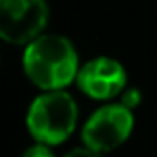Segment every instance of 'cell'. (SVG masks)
I'll return each mask as SVG.
<instances>
[{
  "label": "cell",
  "mask_w": 157,
  "mask_h": 157,
  "mask_svg": "<svg viewBox=\"0 0 157 157\" xmlns=\"http://www.w3.org/2000/svg\"><path fill=\"white\" fill-rule=\"evenodd\" d=\"M22 68L36 88L56 92L76 82L82 66L76 48L68 38L58 34H42L26 44Z\"/></svg>",
  "instance_id": "6da1fadb"
},
{
  "label": "cell",
  "mask_w": 157,
  "mask_h": 157,
  "mask_svg": "<svg viewBox=\"0 0 157 157\" xmlns=\"http://www.w3.org/2000/svg\"><path fill=\"white\" fill-rule=\"evenodd\" d=\"M78 125L76 100L64 90L44 92L28 107L26 127L30 135L44 145H60Z\"/></svg>",
  "instance_id": "7a4b0ae2"
},
{
  "label": "cell",
  "mask_w": 157,
  "mask_h": 157,
  "mask_svg": "<svg viewBox=\"0 0 157 157\" xmlns=\"http://www.w3.org/2000/svg\"><path fill=\"white\" fill-rule=\"evenodd\" d=\"M131 131H133V111L121 101L105 104L94 111L84 123L82 141L86 147L98 153H107L125 143Z\"/></svg>",
  "instance_id": "3957f363"
},
{
  "label": "cell",
  "mask_w": 157,
  "mask_h": 157,
  "mask_svg": "<svg viewBox=\"0 0 157 157\" xmlns=\"http://www.w3.org/2000/svg\"><path fill=\"white\" fill-rule=\"evenodd\" d=\"M50 8L46 0H0V36L8 44H30L42 36Z\"/></svg>",
  "instance_id": "277c9868"
},
{
  "label": "cell",
  "mask_w": 157,
  "mask_h": 157,
  "mask_svg": "<svg viewBox=\"0 0 157 157\" xmlns=\"http://www.w3.org/2000/svg\"><path fill=\"white\" fill-rule=\"evenodd\" d=\"M76 84L88 98L107 101L115 96H121L127 88V72L113 58L98 56L80 68Z\"/></svg>",
  "instance_id": "5b68a950"
},
{
  "label": "cell",
  "mask_w": 157,
  "mask_h": 157,
  "mask_svg": "<svg viewBox=\"0 0 157 157\" xmlns=\"http://www.w3.org/2000/svg\"><path fill=\"white\" fill-rule=\"evenodd\" d=\"M139 101H141V92L137 88H125L123 90V94H121V104L123 105L133 109L135 105H139Z\"/></svg>",
  "instance_id": "8992f818"
},
{
  "label": "cell",
  "mask_w": 157,
  "mask_h": 157,
  "mask_svg": "<svg viewBox=\"0 0 157 157\" xmlns=\"http://www.w3.org/2000/svg\"><path fill=\"white\" fill-rule=\"evenodd\" d=\"M22 157H54L50 145H44V143H36V145L28 147L22 153Z\"/></svg>",
  "instance_id": "52a82bcc"
},
{
  "label": "cell",
  "mask_w": 157,
  "mask_h": 157,
  "mask_svg": "<svg viewBox=\"0 0 157 157\" xmlns=\"http://www.w3.org/2000/svg\"><path fill=\"white\" fill-rule=\"evenodd\" d=\"M64 157H104V155L84 145V147H78V149H72L70 153H66Z\"/></svg>",
  "instance_id": "ba28073f"
}]
</instances>
